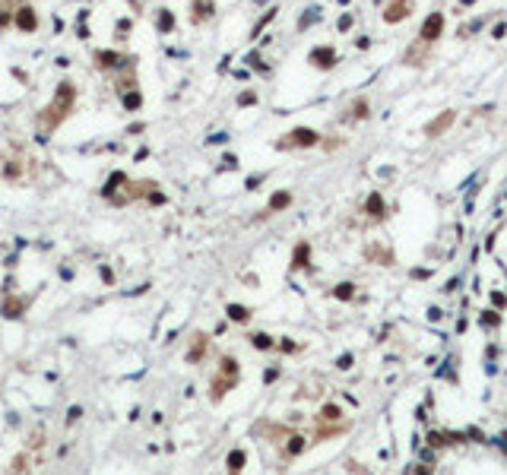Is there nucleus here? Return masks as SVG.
Masks as SVG:
<instances>
[{"instance_id":"f257e3e1","label":"nucleus","mask_w":507,"mask_h":475,"mask_svg":"<svg viewBox=\"0 0 507 475\" xmlns=\"http://www.w3.org/2000/svg\"><path fill=\"white\" fill-rule=\"evenodd\" d=\"M73 108H76V86H73L70 79H64V83L57 86V92L51 95V102L38 111V120H35V124H38V136L48 139L51 133L73 114Z\"/></svg>"},{"instance_id":"f03ea898","label":"nucleus","mask_w":507,"mask_h":475,"mask_svg":"<svg viewBox=\"0 0 507 475\" xmlns=\"http://www.w3.org/2000/svg\"><path fill=\"white\" fill-rule=\"evenodd\" d=\"M35 171H38L35 158H32L25 149H19V146H13V149L3 156V165H0V175H3V181L13 184V187L29 184V181L35 178Z\"/></svg>"},{"instance_id":"7ed1b4c3","label":"nucleus","mask_w":507,"mask_h":475,"mask_svg":"<svg viewBox=\"0 0 507 475\" xmlns=\"http://www.w3.org/2000/svg\"><path fill=\"white\" fill-rule=\"evenodd\" d=\"M320 143V133L311 130V127H295L285 139H279L276 149H308V146H317Z\"/></svg>"},{"instance_id":"20e7f679","label":"nucleus","mask_w":507,"mask_h":475,"mask_svg":"<svg viewBox=\"0 0 507 475\" xmlns=\"http://www.w3.org/2000/svg\"><path fill=\"white\" fill-rule=\"evenodd\" d=\"M441 32H444V13H428L422 29H418V38H422L425 45H431V42L441 38Z\"/></svg>"},{"instance_id":"39448f33","label":"nucleus","mask_w":507,"mask_h":475,"mask_svg":"<svg viewBox=\"0 0 507 475\" xmlns=\"http://www.w3.org/2000/svg\"><path fill=\"white\" fill-rule=\"evenodd\" d=\"M308 60H311L314 67H320V70H333L339 57H336V48H330V45H320V48H311Z\"/></svg>"},{"instance_id":"423d86ee","label":"nucleus","mask_w":507,"mask_h":475,"mask_svg":"<svg viewBox=\"0 0 507 475\" xmlns=\"http://www.w3.org/2000/svg\"><path fill=\"white\" fill-rule=\"evenodd\" d=\"M130 60H137V57H124V54H115V51H95V67H98V70H117V67H133Z\"/></svg>"},{"instance_id":"0eeeda50","label":"nucleus","mask_w":507,"mask_h":475,"mask_svg":"<svg viewBox=\"0 0 507 475\" xmlns=\"http://www.w3.org/2000/svg\"><path fill=\"white\" fill-rule=\"evenodd\" d=\"M6 475H35V459H32V450H23L13 456Z\"/></svg>"},{"instance_id":"6e6552de","label":"nucleus","mask_w":507,"mask_h":475,"mask_svg":"<svg viewBox=\"0 0 507 475\" xmlns=\"http://www.w3.org/2000/svg\"><path fill=\"white\" fill-rule=\"evenodd\" d=\"M409 13H412V3H409V0H390V3H387V10H384V23H390V25H393V23H403Z\"/></svg>"},{"instance_id":"1a4fd4ad","label":"nucleus","mask_w":507,"mask_h":475,"mask_svg":"<svg viewBox=\"0 0 507 475\" xmlns=\"http://www.w3.org/2000/svg\"><path fill=\"white\" fill-rule=\"evenodd\" d=\"M16 29L19 32H35L38 29V16H35V10H32L29 3H23L16 10Z\"/></svg>"},{"instance_id":"9d476101","label":"nucleus","mask_w":507,"mask_h":475,"mask_svg":"<svg viewBox=\"0 0 507 475\" xmlns=\"http://www.w3.org/2000/svg\"><path fill=\"white\" fill-rule=\"evenodd\" d=\"M453 120H457V114H453V111H444L441 117H435L428 127H425V136H441V133H447V130H450V124H453Z\"/></svg>"},{"instance_id":"9b49d317","label":"nucleus","mask_w":507,"mask_h":475,"mask_svg":"<svg viewBox=\"0 0 507 475\" xmlns=\"http://www.w3.org/2000/svg\"><path fill=\"white\" fill-rule=\"evenodd\" d=\"M365 212H368L371 219H384V212H387V203H384V197L374 190V193H368V200H365Z\"/></svg>"},{"instance_id":"f8f14e48","label":"nucleus","mask_w":507,"mask_h":475,"mask_svg":"<svg viewBox=\"0 0 507 475\" xmlns=\"http://www.w3.org/2000/svg\"><path fill=\"white\" fill-rule=\"evenodd\" d=\"M292 203V193L289 190H276L270 197V206H266V212H279V209H285V206Z\"/></svg>"},{"instance_id":"ddd939ff","label":"nucleus","mask_w":507,"mask_h":475,"mask_svg":"<svg viewBox=\"0 0 507 475\" xmlns=\"http://www.w3.org/2000/svg\"><path fill=\"white\" fill-rule=\"evenodd\" d=\"M212 16V0H193V23H203V19Z\"/></svg>"},{"instance_id":"4468645a","label":"nucleus","mask_w":507,"mask_h":475,"mask_svg":"<svg viewBox=\"0 0 507 475\" xmlns=\"http://www.w3.org/2000/svg\"><path fill=\"white\" fill-rule=\"evenodd\" d=\"M308 253H311V244H304V241H301V244L295 247V257H292V266H295V270H301V266H308Z\"/></svg>"},{"instance_id":"2eb2a0df","label":"nucleus","mask_w":507,"mask_h":475,"mask_svg":"<svg viewBox=\"0 0 507 475\" xmlns=\"http://www.w3.org/2000/svg\"><path fill=\"white\" fill-rule=\"evenodd\" d=\"M203 352H206V336H200V333H197V336H193V349L187 352V361H200Z\"/></svg>"},{"instance_id":"dca6fc26","label":"nucleus","mask_w":507,"mask_h":475,"mask_svg":"<svg viewBox=\"0 0 507 475\" xmlns=\"http://www.w3.org/2000/svg\"><path fill=\"white\" fill-rule=\"evenodd\" d=\"M229 317H231V320H238V323H244V320H248L251 314H248V307H241V304H229Z\"/></svg>"},{"instance_id":"f3484780","label":"nucleus","mask_w":507,"mask_h":475,"mask_svg":"<svg viewBox=\"0 0 507 475\" xmlns=\"http://www.w3.org/2000/svg\"><path fill=\"white\" fill-rule=\"evenodd\" d=\"M23 307H25V301H6V304H3V314H6V317H19V311H23Z\"/></svg>"},{"instance_id":"a211bd4d","label":"nucleus","mask_w":507,"mask_h":475,"mask_svg":"<svg viewBox=\"0 0 507 475\" xmlns=\"http://www.w3.org/2000/svg\"><path fill=\"white\" fill-rule=\"evenodd\" d=\"M352 117H368V102H365V98H355V102H352Z\"/></svg>"},{"instance_id":"6ab92c4d","label":"nucleus","mask_w":507,"mask_h":475,"mask_svg":"<svg viewBox=\"0 0 507 475\" xmlns=\"http://www.w3.org/2000/svg\"><path fill=\"white\" fill-rule=\"evenodd\" d=\"M124 105H127V108H139V105H143V98H139V92H124Z\"/></svg>"},{"instance_id":"aec40b11","label":"nucleus","mask_w":507,"mask_h":475,"mask_svg":"<svg viewBox=\"0 0 507 475\" xmlns=\"http://www.w3.org/2000/svg\"><path fill=\"white\" fill-rule=\"evenodd\" d=\"M171 25H175V19H171V13H168V10H162V13H159V29H162V32H168Z\"/></svg>"},{"instance_id":"412c9836","label":"nucleus","mask_w":507,"mask_h":475,"mask_svg":"<svg viewBox=\"0 0 507 475\" xmlns=\"http://www.w3.org/2000/svg\"><path fill=\"white\" fill-rule=\"evenodd\" d=\"M251 342L257 345V349H270V345H273V342H270V336H266V333H257V336H251Z\"/></svg>"},{"instance_id":"4be33fe9","label":"nucleus","mask_w":507,"mask_h":475,"mask_svg":"<svg viewBox=\"0 0 507 475\" xmlns=\"http://www.w3.org/2000/svg\"><path fill=\"white\" fill-rule=\"evenodd\" d=\"M273 16H276V6H273V10H266V16H263V19H260V23H257V25H254V35H260V29H263V25H266V23H270V19H273Z\"/></svg>"},{"instance_id":"5701e85b","label":"nucleus","mask_w":507,"mask_h":475,"mask_svg":"<svg viewBox=\"0 0 507 475\" xmlns=\"http://www.w3.org/2000/svg\"><path fill=\"white\" fill-rule=\"evenodd\" d=\"M229 463H231V469L238 472V469H241V463H244V453H241V450H238V453H231V456H229Z\"/></svg>"},{"instance_id":"b1692460","label":"nucleus","mask_w":507,"mask_h":475,"mask_svg":"<svg viewBox=\"0 0 507 475\" xmlns=\"http://www.w3.org/2000/svg\"><path fill=\"white\" fill-rule=\"evenodd\" d=\"M336 295H339V298H352V285H349V282H346V285H339V289H336Z\"/></svg>"},{"instance_id":"393cba45","label":"nucleus","mask_w":507,"mask_h":475,"mask_svg":"<svg viewBox=\"0 0 507 475\" xmlns=\"http://www.w3.org/2000/svg\"><path fill=\"white\" fill-rule=\"evenodd\" d=\"M254 102H257V95H254V92H244V95L238 98V105H254Z\"/></svg>"},{"instance_id":"a878e982","label":"nucleus","mask_w":507,"mask_h":475,"mask_svg":"<svg viewBox=\"0 0 507 475\" xmlns=\"http://www.w3.org/2000/svg\"><path fill=\"white\" fill-rule=\"evenodd\" d=\"M301 440H304V437H292V444H289V453H298V450H301V447H304Z\"/></svg>"},{"instance_id":"bb28decb","label":"nucleus","mask_w":507,"mask_h":475,"mask_svg":"<svg viewBox=\"0 0 507 475\" xmlns=\"http://www.w3.org/2000/svg\"><path fill=\"white\" fill-rule=\"evenodd\" d=\"M323 418H339V409H336V406H326V409H323Z\"/></svg>"},{"instance_id":"cd10ccee","label":"nucleus","mask_w":507,"mask_h":475,"mask_svg":"<svg viewBox=\"0 0 507 475\" xmlns=\"http://www.w3.org/2000/svg\"><path fill=\"white\" fill-rule=\"evenodd\" d=\"M349 25H352V16H343V19H339V29H343V32L349 29Z\"/></svg>"},{"instance_id":"c85d7f7f","label":"nucleus","mask_w":507,"mask_h":475,"mask_svg":"<svg viewBox=\"0 0 507 475\" xmlns=\"http://www.w3.org/2000/svg\"><path fill=\"white\" fill-rule=\"evenodd\" d=\"M504 32H507V25H495V32H491V35H495V38H504Z\"/></svg>"},{"instance_id":"c756f323","label":"nucleus","mask_w":507,"mask_h":475,"mask_svg":"<svg viewBox=\"0 0 507 475\" xmlns=\"http://www.w3.org/2000/svg\"><path fill=\"white\" fill-rule=\"evenodd\" d=\"M0 10H3V6H0Z\"/></svg>"}]
</instances>
